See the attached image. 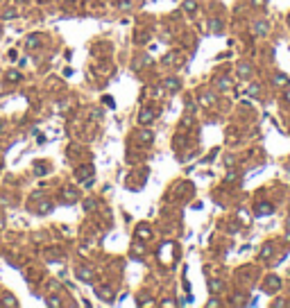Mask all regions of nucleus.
Instances as JSON below:
<instances>
[{"mask_svg":"<svg viewBox=\"0 0 290 308\" xmlns=\"http://www.w3.org/2000/svg\"><path fill=\"white\" fill-rule=\"evenodd\" d=\"M186 9H188V11L195 9V2H193V0H188V2H186Z\"/></svg>","mask_w":290,"mask_h":308,"instance_id":"8","label":"nucleus"},{"mask_svg":"<svg viewBox=\"0 0 290 308\" xmlns=\"http://www.w3.org/2000/svg\"><path fill=\"white\" fill-rule=\"evenodd\" d=\"M254 32H256V34H265V32H268V27H265V23H256Z\"/></svg>","mask_w":290,"mask_h":308,"instance_id":"4","label":"nucleus"},{"mask_svg":"<svg viewBox=\"0 0 290 308\" xmlns=\"http://www.w3.org/2000/svg\"><path fill=\"white\" fill-rule=\"evenodd\" d=\"M281 286V281L277 277H270V281H268V290H277V288Z\"/></svg>","mask_w":290,"mask_h":308,"instance_id":"2","label":"nucleus"},{"mask_svg":"<svg viewBox=\"0 0 290 308\" xmlns=\"http://www.w3.org/2000/svg\"><path fill=\"white\" fill-rule=\"evenodd\" d=\"M270 254H272V247H270V245L261 249V258H268V256H270Z\"/></svg>","mask_w":290,"mask_h":308,"instance_id":"5","label":"nucleus"},{"mask_svg":"<svg viewBox=\"0 0 290 308\" xmlns=\"http://www.w3.org/2000/svg\"><path fill=\"white\" fill-rule=\"evenodd\" d=\"M141 120H143V123H145V120H152V113H150V111H143L141 113Z\"/></svg>","mask_w":290,"mask_h":308,"instance_id":"6","label":"nucleus"},{"mask_svg":"<svg viewBox=\"0 0 290 308\" xmlns=\"http://www.w3.org/2000/svg\"><path fill=\"white\" fill-rule=\"evenodd\" d=\"M274 84H277V86H286V84H288V77H286V75H277L274 77Z\"/></svg>","mask_w":290,"mask_h":308,"instance_id":"3","label":"nucleus"},{"mask_svg":"<svg viewBox=\"0 0 290 308\" xmlns=\"http://www.w3.org/2000/svg\"><path fill=\"white\" fill-rule=\"evenodd\" d=\"M272 211H274V206H272V204H259V209H256V215H270Z\"/></svg>","mask_w":290,"mask_h":308,"instance_id":"1","label":"nucleus"},{"mask_svg":"<svg viewBox=\"0 0 290 308\" xmlns=\"http://www.w3.org/2000/svg\"><path fill=\"white\" fill-rule=\"evenodd\" d=\"M240 75H250V66H240Z\"/></svg>","mask_w":290,"mask_h":308,"instance_id":"7","label":"nucleus"}]
</instances>
